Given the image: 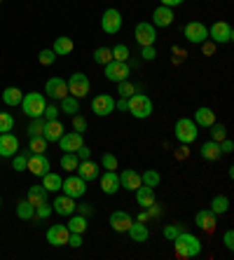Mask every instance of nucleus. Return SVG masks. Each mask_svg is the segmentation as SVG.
Here are the masks:
<instances>
[{
	"mask_svg": "<svg viewBox=\"0 0 234 260\" xmlns=\"http://www.w3.org/2000/svg\"><path fill=\"white\" fill-rule=\"evenodd\" d=\"M220 152H222V155H232V152H234V143H232V141L222 139L220 141Z\"/></svg>",
	"mask_w": 234,
	"mask_h": 260,
	"instance_id": "obj_56",
	"label": "nucleus"
},
{
	"mask_svg": "<svg viewBox=\"0 0 234 260\" xmlns=\"http://www.w3.org/2000/svg\"><path fill=\"white\" fill-rule=\"evenodd\" d=\"M101 28H103V33H108V36L120 33V28H122V14H120V10L108 7V10L101 14Z\"/></svg>",
	"mask_w": 234,
	"mask_h": 260,
	"instance_id": "obj_10",
	"label": "nucleus"
},
{
	"mask_svg": "<svg viewBox=\"0 0 234 260\" xmlns=\"http://www.w3.org/2000/svg\"><path fill=\"white\" fill-rule=\"evenodd\" d=\"M211 211L216 213V216L227 213L229 211V200L225 197V194H218V197H213V200H211Z\"/></svg>",
	"mask_w": 234,
	"mask_h": 260,
	"instance_id": "obj_35",
	"label": "nucleus"
},
{
	"mask_svg": "<svg viewBox=\"0 0 234 260\" xmlns=\"http://www.w3.org/2000/svg\"><path fill=\"white\" fill-rule=\"evenodd\" d=\"M176 157H178V159H185V157H190V148H187V145H183V143H180L178 152H176Z\"/></svg>",
	"mask_w": 234,
	"mask_h": 260,
	"instance_id": "obj_60",
	"label": "nucleus"
},
{
	"mask_svg": "<svg viewBox=\"0 0 234 260\" xmlns=\"http://www.w3.org/2000/svg\"><path fill=\"white\" fill-rule=\"evenodd\" d=\"M38 61H40L42 66H52V63L56 61V54L52 52V49H42L40 54H38Z\"/></svg>",
	"mask_w": 234,
	"mask_h": 260,
	"instance_id": "obj_50",
	"label": "nucleus"
},
{
	"mask_svg": "<svg viewBox=\"0 0 234 260\" xmlns=\"http://www.w3.org/2000/svg\"><path fill=\"white\" fill-rule=\"evenodd\" d=\"M209 129H211V141L220 143L222 139H227V129H225V124H218V122H213Z\"/></svg>",
	"mask_w": 234,
	"mask_h": 260,
	"instance_id": "obj_43",
	"label": "nucleus"
},
{
	"mask_svg": "<svg viewBox=\"0 0 234 260\" xmlns=\"http://www.w3.org/2000/svg\"><path fill=\"white\" fill-rule=\"evenodd\" d=\"M174 246H176V255H178V258H183V260L197 258V255L202 253V242H199L194 235L185 232V230H183L174 239Z\"/></svg>",
	"mask_w": 234,
	"mask_h": 260,
	"instance_id": "obj_1",
	"label": "nucleus"
},
{
	"mask_svg": "<svg viewBox=\"0 0 234 260\" xmlns=\"http://www.w3.org/2000/svg\"><path fill=\"white\" fill-rule=\"evenodd\" d=\"M131 223H133V218L126 211H113L110 213V228H113L115 232H126Z\"/></svg>",
	"mask_w": 234,
	"mask_h": 260,
	"instance_id": "obj_25",
	"label": "nucleus"
},
{
	"mask_svg": "<svg viewBox=\"0 0 234 260\" xmlns=\"http://www.w3.org/2000/svg\"><path fill=\"white\" fill-rule=\"evenodd\" d=\"M21 99H24V91L19 89V87H7V89L3 91V103L10 106V108L21 106Z\"/></svg>",
	"mask_w": 234,
	"mask_h": 260,
	"instance_id": "obj_30",
	"label": "nucleus"
},
{
	"mask_svg": "<svg viewBox=\"0 0 234 260\" xmlns=\"http://www.w3.org/2000/svg\"><path fill=\"white\" fill-rule=\"evenodd\" d=\"M75 211H80V216H91V213H94V206L84 202V204H78V206H75Z\"/></svg>",
	"mask_w": 234,
	"mask_h": 260,
	"instance_id": "obj_57",
	"label": "nucleus"
},
{
	"mask_svg": "<svg viewBox=\"0 0 234 260\" xmlns=\"http://www.w3.org/2000/svg\"><path fill=\"white\" fill-rule=\"evenodd\" d=\"M63 124H61L59 120H45V132H42V136L47 139V143H56V141L63 136Z\"/></svg>",
	"mask_w": 234,
	"mask_h": 260,
	"instance_id": "obj_24",
	"label": "nucleus"
},
{
	"mask_svg": "<svg viewBox=\"0 0 234 260\" xmlns=\"http://www.w3.org/2000/svg\"><path fill=\"white\" fill-rule=\"evenodd\" d=\"M126 110L131 113L136 120H148V117L152 115V101L148 94H141V91H136V94H131V96L126 99Z\"/></svg>",
	"mask_w": 234,
	"mask_h": 260,
	"instance_id": "obj_2",
	"label": "nucleus"
},
{
	"mask_svg": "<svg viewBox=\"0 0 234 260\" xmlns=\"http://www.w3.org/2000/svg\"><path fill=\"white\" fill-rule=\"evenodd\" d=\"M68 237H71V230H68V225H52L47 230V242L52 244V246H66L68 244Z\"/></svg>",
	"mask_w": 234,
	"mask_h": 260,
	"instance_id": "obj_16",
	"label": "nucleus"
},
{
	"mask_svg": "<svg viewBox=\"0 0 234 260\" xmlns=\"http://www.w3.org/2000/svg\"><path fill=\"white\" fill-rule=\"evenodd\" d=\"M133 38L141 47L145 45H155L157 43V28L150 24V21H138L136 28H133Z\"/></svg>",
	"mask_w": 234,
	"mask_h": 260,
	"instance_id": "obj_9",
	"label": "nucleus"
},
{
	"mask_svg": "<svg viewBox=\"0 0 234 260\" xmlns=\"http://www.w3.org/2000/svg\"><path fill=\"white\" fill-rule=\"evenodd\" d=\"M0 3H3V0H0Z\"/></svg>",
	"mask_w": 234,
	"mask_h": 260,
	"instance_id": "obj_64",
	"label": "nucleus"
},
{
	"mask_svg": "<svg viewBox=\"0 0 234 260\" xmlns=\"http://www.w3.org/2000/svg\"><path fill=\"white\" fill-rule=\"evenodd\" d=\"M141 183L148 185V188H157V185L162 183V176H159V171H155V169H145V174H141Z\"/></svg>",
	"mask_w": 234,
	"mask_h": 260,
	"instance_id": "obj_39",
	"label": "nucleus"
},
{
	"mask_svg": "<svg viewBox=\"0 0 234 260\" xmlns=\"http://www.w3.org/2000/svg\"><path fill=\"white\" fill-rule=\"evenodd\" d=\"M185 0H162V5H166V7H178V5H183Z\"/></svg>",
	"mask_w": 234,
	"mask_h": 260,
	"instance_id": "obj_61",
	"label": "nucleus"
},
{
	"mask_svg": "<svg viewBox=\"0 0 234 260\" xmlns=\"http://www.w3.org/2000/svg\"><path fill=\"white\" fill-rule=\"evenodd\" d=\"M14 129V117L10 113H0V134L12 132Z\"/></svg>",
	"mask_w": 234,
	"mask_h": 260,
	"instance_id": "obj_48",
	"label": "nucleus"
},
{
	"mask_svg": "<svg viewBox=\"0 0 234 260\" xmlns=\"http://www.w3.org/2000/svg\"><path fill=\"white\" fill-rule=\"evenodd\" d=\"M59 110L61 113H68V115H75V113H80V99H75V96H63L61 99V106H59Z\"/></svg>",
	"mask_w": 234,
	"mask_h": 260,
	"instance_id": "obj_34",
	"label": "nucleus"
},
{
	"mask_svg": "<svg viewBox=\"0 0 234 260\" xmlns=\"http://www.w3.org/2000/svg\"><path fill=\"white\" fill-rule=\"evenodd\" d=\"M19 152V139L14 134H0V157H12Z\"/></svg>",
	"mask_w": 234,
	"mask_h": 260,
	"instance_id": "obj_20",
	"label": "nucleus"
},
{
	"mask_svg": "<svg viewBox=\"0 0 234 260\" xmlns=\"http://www.w3.org/2000/svg\"><path fill=\"white\" fill-rule=\"evenodd\" d=\"M0 204H3V202H0Z\"/></svg>",
	"mask_w": 234,
	"mask_h": 260,
	"instance_id": "obj_63",
	"label": "nucleus"
},
{
	"mask_svg": "<svg viewBox=\"0 0 234 260\" xmlns=\"http://www.w3.org/2000/svg\"><path fill=\"white\" fill-rule=\"evenodd\" d=\"M174 7H166V5H159L152 12V21L150 24L155 26V28H169V26L174 24Z\"/></svg>",
	"mask_w": 234,
	"mask_h": 260,
	"instance_id": "obj_15",
	"label": "nucleus"
},
{
	"mask_svg": "<svg viewBox=\"0 0 234 260\" xmlns=\"http://www.w3.org/2000/svg\"><path fill=\"white\" fill-rule=\"evenodd\" d=\"M136 220H141V223H148V220H150V216H148V211H145V209H143V211L138 213V218H136Z\"/></svg>",
	"mask_w": 234,
	"mask_h": 260,
	"instance_id": "obj_62",
	"label": "nucleus"
},
{
	"mask_svg": "<svg viewBox=\"0 0 234 260\" xmlns=\"http://www.w3.org/2000/svg\"><path fill=\"white\" fill-rule=\"evenodd\" d=\"M115 110V99L110 94H98V96L91 99V113L98 117H106Z\"/></svg>",
	"mask_w": 234,
	"mask_h": 260,
	"instance_id": "obj_12",
	"label": "nucleus"
},
{
	"mask_svg": "<svg viewBox=\"0 0 234 260\" xmlns=\"http://www.w3.org/2000/svg\"><path fill=\"white\" fill-rule=\"evenodd\" d=\"M117 94L124 99H129L131 94H136V87L129 82V80H122V82H117Z\"/></svg>",
	"mask_w": 234,
	"mask_h": 260,
	"instance_id": "obj_47",
	"label": "nucleus"
},
{
	"mask_svg": "<svg viewBox=\"0 0 234 260\" xmlns=\"http://www.w3.org/2000/svg\"><path fill=\"white\" fill-rule=\"evenodd\" d=\"M75 200L73 197H68V194H59V197H54V202H52V209H54L59 216H73L75 213Z\"/></svg>",
	"mask_w": 234,
	"mask_h": 260,
	"instance_id": "obj_21",
	"label": "nucleus"
},
{
	"mask_svg": "<svg viewBox=\"0 0 234 260\" xmlns=\"http://www.w3.org/2000/svg\"><path fill=\"white\" fill-rule=\"evenodd\" d=\"M106 78L110 80V82H122V80H129V63L126 61H110V63H106Z\"/></svg>",
	"mask_w": 234,
	"mask_h": 260,
	"instance_id": "obj_11",
	"label": "nucleus"
},
{
	"mask_svg": "<svg viewBox=\"0 0 234 260\" xmlns=\"http://www.w3.org/2000/svg\"><path fill=\"white\" fill-rule=\"evenodd\" d=\"M61 183H63V178H61L59 174H52V171H47V174L42 176V188L47 190V192H59V190H61Z\"/></svg>",
	"mask_w": 234,
	"mask_h": 260,
	"instance_id": "obj_32",
	"label": "nucleus"
},
{
	"mask_svg": "<svg viewBox=\"0 0 234 260\" xmlns=\"http://www.w3.org/2000/svg\"><path fill=\"white\" fill-rule=\"evenodd\" d=\"M26 167H28V152H17V155H12L14 171H26Z\"/></svg>",
	"mask_w": 234,
	"mask_h": 260,
	"instance_id": "obj_42",
	"label": "nucleus"
},
{
	"mask_svg": "<svg viewBox=\"0 0 234 260\" xmlns=\"http://www.w3.org/2000/svg\"><path fill=\"white\" fill-rule=\"evenodd\" d=\"M216 213L211 211V209H202V211H197V216H194V223H197L199 230L204 232H213L216 230Z\"/></svg>",
	"mask_w": 234,
	"mask_h": 260,
	"instance_id": "obj_22",
	"label": "nucleus"
},
{
	"mask_svg": "<svg viewBox=\"0 0 234 260\" xmlns=\"http://www.w3.org/2000/svg\"><path fill=\"white\" fill-rule=\"evenodd\" d=\"M216 122V113L211 108H206V106H202V108H197L194 110V124L197 127H204V129H209L211 124Z\"/></svg>",
	"mask_w": 234,
	"mask_h": 260,
	"instance_id": "obj_27",
	"label": "nucleus"
},
{
	"mask_svg": "<svg viewBox=\"0 0 234 260\" xmlns=\"http://www.w3.org/2000/svg\"><path fill=\"white\" fill-rule=\"evenodd\" d=\"M183 36L190 40L192 45H204L209 40V26L202 24V21H190L183 28Z\"/></svg>",
	"mask_w": 234,
	"mask_h": 260,
	"instance_id": "obj_8",
	"label": "nucleus"
},
{
	"mask_svg": "<svg viewBox=\"0 0 234 260\" xmlns=\"http://www.w3.org/2000/svg\"><path fill=\"white\" fill-rule=\"evenodd\" d=\"M78 164H80V157L75 152H63V157H61V169H66L68 174H75Z\"/></svg>",
	"mask_w": 234,
	"mask_h": 260,
	"instance_id": "obj_37",
	"label": "nucleus"
},
{
	"mask_svg": "<svg viewBox=\"0 0 234 260\" xmlns=\"http://www.w3.org/2000/svg\"><path fill=\"white\" fill-rule=\"evenodd\" d=\"M141 56H143L145 61H155V59H157L155 45H145V47H141Z\"/></svg>",
	"mask_w": 234,
	"mask_h": 260,
	"instance_id": "obj_53",
	"label": "nucleus"
},
{
	"mask_svg": "<svg viewBox=\"0 0 234 260\" xmlns=\"http://www.w3.org/2000/svg\"><path fill=\"white\" fill-rule=\"evenodd\" d=\"M49 159L45 157V155H36V152H28V167H26V171H30L33 176H45L49 171Z\"/></svg>",
	"mask_w": 234,
	"mask_h": 260,
	"instance_id": "obj_17",
	"label": "nucleus"
},
{
	"mask_svg": "<svg viewBox=\"0 0 234 260\" xmlns=\"http://www.w3.org/2000/svg\"><path fill=\"white\" fill-rule=\"evenodd\" d=\"M61 190H63V194L73 197V200H80V197H84V192H87V181L80 178V176H75V174H71L68 178H63Z\"/></svg>",
	"mask_w": 234,
	"mask_h": 260,
	"instance_id": "obj_7",
	"label": "nucleus"
},
{
	"mask_svg": "<svg viewBox=\"0 0 234 260\" xmlns=\"http://www.w3.org/2000/svg\"><path fill=\"white\" fill-rule=\"evenodd\" d=\"M126 235H129V239H131L133 244H145V242H148V237H150V230H148V225H145V223L133 220V223L129 225Z\"/></svg>",
	"mask_w": 234,
	"mask_h": 260,
	"instance_id": "obj_23",
	"label": "nucleus"
},
{
	"mask_svg": "<svg viewBox=\"0 0 234 260\" xmlns=\"http://www.w3.org/2000/svg\"><path fill=\"white\" fill-rule=\"evenodd\" d=\"M110 52H113V59L115 61H129V54H131V52H129V47H126V45H115V47H110Z\"/></svg>",
	"mask_w": 234,
	"mask_h": 260,
	"instance_id": "obj_45",
	"label": "nucleus"
},
{
	"mask_svg": "<svg viewBox=\"0 0 234 260\" xmlns=\"http://www.w3.org/2000/svg\"><path fill=\"white\" fill-rule=\"evenodd\" d=\"M78 176L80 178H84L87 183H91V181H96L98 176H101V167H98L96 162H91V159H80V164H78Z\"/></svg>",
	"mask_w": 234,
	"mask_h": 260,
	"instance_id": "obj_19",
	"label": "nucleus"
},
{
	"mask_svg": "<svg viewBox=\"0 0 234 260\" xmlns=\"http://www.w3.org/2000/svg\"><path fill=\"white\" fill-rule=\"evenodd\" d=\"M80 159H91V148L89 145H80V150L75 152Z\"/></svg>",
	"mask_w": 234,
	"mask_h": 260,
	"instance_id": "obj_59",
	"label": "nucleus"
},
{
	"mask_svg": "<svg viewBox=\"0 0 234 260\" xmlns=\"http://www.w3.org/2000/svg\"><path fill=\"white\" fill-rule=\"evenodd\" d=\"M52 216V204H40V206H36V218H40V220H45V218H49Z\"/></svg>",
	"mask_w": 234,
	"mask_h": 260,
	"instance_id": "obj_52",
	"label": "nucleus"
},
{
	"mask_svg": "<svg viewBox=\"0 0 234 260\" xmlns=\"http://www.w3.org/2000/svg\"><path fill=\"white\" fill-rule=\"evenodd\" d=\"M183 232V225L180 223H174V225H169V228H164V239H169V242H174L176 237Z\"/></svg>",
	"mask_w": 234,
	"mask_h": 260,
	"instance_id": "obj_49",
	"label": "nucleus"
},
{
	"mask_svg": "<svg viewBox=\"0 0 234 260\" xmlns=\"http://www.w3.org/2000/svg\"><path fill=\"white\" fill-rule=\"evenodd\" d=\"M117 157H115L113 152H103V157H101V167L106 171H117Z\"/></svg>",
	"mask_w": 234,
	"mask_h": 260,
	"instance_id": "obj_46",
	"label": "nucleus"
},
{
	"mask_svg": "<svg viewBox=\"0 0 234 260\" xmlns=\"http://www.w3.org/2000/svg\"><path fill=\"white\" fill-rule=\"evenodd\" d=\"M17 216L21 218V220H30V218H36V206L30 204L28 200H21L17 204Z\"/></svg>",
	"mask_w": 234,
	"mask_h": 260,
	"instance_id": "obj_36",
	"label": "nucleus"
},
{
	"mask_svg": "<svg viewBox=\"0 0 234 260\" xmlns=\"http://www.w3.org/2000/svg\"><path fill=\"white\" fill-rule=\"evenodd\" d=\"M47 190L42 188V185H33V188H28V192H26V200L30 202L33 206H40L47 202Z\"/></svg>",
	"mask_w": 234,
	"mask_h": 260,
	"instance_id": "obj_31",
	"label": "nucleus"
},
{
	"mask_svg": "<svg viewBox=\"0 0 234 260\" xmlns=\"http://www.w3.org/2000/svg\"><path fill=\"white\" fill-rule=\"evenodd\" d=\"M56 143L61 145V150H63V152H78L80 145H84V134H80V132H63V136H61Z\"/></svg>",
	"mask_w": 234,
	"mask_h": 260,
	"instance_id": "obj_13",
	"label": "nucleus"
},
{
	"mask_svg": "<svg viewBox=\"0 0 234 260\" xmlns=\"http://www.w3.org/2000/svg\"><path fill=\"white\" fill-rule=\"evenodd\" d=\"M59 106H54V103H47V106H45V113H42V117H45V120H59Z\"/></svg>",
	"mask_w": 234,
	"mask_h": 260,
	"instance_id": "obj_51",
	"label": "nucleus"
},
{
	"mask_svg": "<svg viewBox=\"0 0 234 260\" xmlns=\"http://www.w3.org/2000/svg\"><path fill=\"white\" fill-rule=\"evenodd\" d=\"M45 94L54 101H61L63 96H68V82L63 78H49L45 85Z\"/></svg>",
	"mask_w": 234,
	"mask_h": 260,
	"instance_id": "obj_14",
	"label": "nucleus"
},
{
	"mask_svg": "<svg viewBox=\"0 0 234 260\" xmlns=\"http://www.w3.org/2000/svg\"><path fill=\"white\" fill-rule=\"evenodd\" d=\"M73 127H75V132L84 134V132H87V120H84L82 115H78V113H75V115H73Z\"/></svg>",
	"mask_w": 234,
	"mask_h": 260,
	"instance_id": "obj_54",
	"label": "nucleus"
},
{
	"mask_svg": "<svg viewBox=\"0 0 234 260\" xmlns=\"http://www.w3.org/2000/svg\"><path fill=\"white\" fill-rule=\"evenodd\" d=\"M28 150L36 152V155H45V150H47V139H45V136H30Z\"/></svg>",
	"mask_w": 234,
	"mask_h": 260,
	"instance_id": "obj_40",
	"label": "nucleus"
},
{
	"mask_svg": "<svg viewBox=\"0 0 234 260\" xmlns=\"http://www.w3.org/2000/svg\"><path fill=\"white\" fill-rule=\"evenodd\" d=\"M45 132V117H33L28 124V136H42Z\"/></svg>",
	"mask_w": 234,
	"mask_h": 260,
	"instance_id": "obj_44",
	"label": "nucleus"
},
{
	"mask_svg": "<svg viewBox=\"0 0 234 260\" xmlns=\"http://www.w3.org/2000/svg\"><path fill=\"white\" fill-rule=\"evenodd\" d=\"M138 185H141V174L133 169H124L120 174V188H126V190H136Z\"/></svg>",
	"mask_w": 234,
	"mask_h": 260,
	"instance_id": "obj_26",
	"label": "nucleus"
},
{
	"mask_svg": "<svg viewBox=\"0 0 234 260\" xmlns=\"http://www.w3.org/2000/svg\"><path fill=\"white\" fill-rule=\"evenodd\" d=\"M68 82V94L75 99H84V96H89V78L84 75V73H73L71 80H66Z\"/></svg>",
	"mask_w": 234,
	"mask_h": 260,
	"instance_id": "obj_6",
	"label": "nucleus"
},
{
	"mask_svg": "<svg viewBox=\"0 0 234 260\" xmlns=\"http://www.w3.org/2000/svg\"><path fill=\"white\" fill-rule=\"evenodd\" d=\"M94 61H96L98 66L110 63V61H113V52H110V47H96L94 49Z\"/></svg>",
	"mask_w": 234,
	"mask_h": 260,
	"instance_id": "obj_41",
	"label": "nucleus"
},
{
	"mask_svg": "<svg viewBox=\"0 0 234 260\" xmlns=\"http://www.w3.org/2000/svg\"><path fill=\"white\" fill-rule=\"evenodd\" d=\"M222 244H225L227 251H234V230H227L222 235Z\"/></svg>",
	"mask_w": 234,
	"mask_h": 260,
	"instance_id": "obj_55",
	"label": "nucleus"
},
{
	"mask_svg": "<svg viewBox=\"0 0 234 260\" xmlns=\"http://www.w3.org/2000/svg\"><path fill=\"white\" fill-rule=\"evenodd\" d=\"M133 192H136V204L143 206V209H148V206L155 202V188H148V185H143V183H141Z\"/></svg>",
	"mask_w": 234,
	"mask_h": 260,
	"instance_id": "obj_28",
	"label": "nucleus"
},
{
	"mask_svg": "<svg viewBox=\"0 0 234 260\" xmlns=\"http://www.w3.org/2000/svg\"><path fill=\"white\" fill-rule=\"evenodd\" d=\"M98 178H101V190H103V194L113 197V194L120 192V174H117V171H106V174H101Z\"/></svg>",
	"mask_w": 234,
	"mask_h": 260,
	"instance_id": "obj_18",
	"label": "nucleus"
},
{
	"mask_svg": "<svg viewBox=\"0 0 234 260\" xmlns=\"http://www.w3.org/2000/svg\"><path fill=\"white\" fill-rule=\"evenodd\" d=\"M73 47H75V45H73L71 38L61 36V38H56V40H54V45H52V52H54L56 56H63V54H71Z\"/></svg>",
	"mask_w": 234,
	"mask_h": 260,
	"instance_id": "obj_33",
	"label": "nucleus"
},
{
	"mask_svg": "<svg viewBox=\"0 0 234 260\" xmlns=\"http://www.w3.org/2000/svg\"><path fill=\"white\" fill-rule=\"evenodd\" d=\"M202 157H204L206 162H218V159L222 157L220 143H216V141H206V143H202Z\"/></svg>",
	"mask_w": 234,
	"mask_h": 260,
	"instance_id": "obj_29",
	"label": "nucleus"
},
{
	"mask_svg": "<svg viewBox=\"0 0 234 260\" xmlns=\"http://www.w3.org/2000/svg\"><path fill=\"white\" fill-rule=\"evenodd\" d=\"M89 228L87 223V216H71V223H68V230L71 232H78V235H84Z\"/></svg>",
	"mask_w": 234,
	"mask_h": 260,
	"instance_id": "obj_38",
	"label": "nucleus"
},
{
	"mask_svg": "<svg viewBox=\"0 0 234 260\" xmlns=\"http://www.w3.org/2000/svg\"><path fill=\"white\" fill-rule=\"evenodd\" d=\"M68 244H71L73 248H80V246H82V235H78V232H71V237H68Z\"/></svg>",
	"mask_w": 234,
	"mask_h": 260,
	"instance_id": "obj_58",
	"label": "nucleus"
},
{
	"mask_svg": "<svg viewBox=\"0 0 234 260\" xmlns=\"http://www.w3.org/2000/svg\"><path fill=\"white\" fill-rule=\"evenodd\" d=\"M45 106H47V101H45V94H40V91H30V94H24V99H21V110L30 120L33 117H42Z\"/></svg>",
	"mask_w": 234,
	"mask_h": 260,
	"instance_id": "obj_4",
	"label": "nucleus"
},
{
	"mask_svg": "<svg viewBox=\"0 0 234 260\" xmlns=\"http://www.w3.org/2000/svg\"><path fill=\"white\" fill-rule=\"evenodd\" d=\"M174 134H176V139H178L183 145H190V143L197 141L199 127L194 124V120H190V117H180V120H176Z\"/></svg>",
	"mask_w": 234,
	"mask_h": 260,
	"instance_id": "obj_3",
	"label": "nucleus"
},
{
	"mask_svg": "<svg viewBox=\"0 0 234 260\" xmlns=\"http://www.w3.org/2000/svg\"><path fill=\"white\" fill-rule=\"evenodd\" d=\"M209 40L213 45H229L234 40V28L227 21H216L213 26H209Z\"/></svg>",
	"mask_w": 234,
	"mask_h": 260,
	"instance_id": "obj_5",
	"label": "nucleus"
}]
</instances>
